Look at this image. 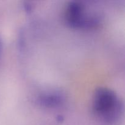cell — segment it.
Masks as SVG:
<instances>
[{
	"mask_svg": "<svg viewBox=\"0 0 125 125\" xmlns=\"http://www.w3.org/2000/svg\"><path fill=\"white\" fill-rule=\"evenodd\" d=\"M123 110V103L113 90L106 87H99L95 90L92 111L101 122L107 125L114 124L120 119Z\"/></svg>",
	"mask_w": 125,
	"mask_h": 125,
	"instance_id": "1",
	"label": "cell"
},
{
	"mask_svg": "<svg viewBox=\"0 0 125 125\" xmlns=\"http://www.w3.org/2000/svg\"><path fill=\"white\" fill-rule=\"evenodd\" d=\"M89 9L82 1H70L67 4L63 11L65 22L67 25L74 29H95L101 23V18L95 12H90Z\"/></svg>",
	"mask_w": 125,
	"mask_h": 125,
	"instance_id": "2",
	"label": "cell"
},
{
	"mask_svg": "<svg viewBox=\"0 0 125 125\" xmlns=\"http://www.w3.org/2000/svg\"><path fill=\"white\" fill-rule=\"evenodd\" d=\"M65 95L59 90H50L42 93L37 98L38 104L46 108H56L62 105L65 101Z\"/></svg>",
	"mask_w": 125,
	"mask_h": 125,
	"instance_id": "3",
	"label": "cell"
},
{
	"mask_svg": "<svg viewBox=\"0 0 125 125\" xmlns=\"http://www.w3.org/2000/svg\"><path fill=\"white\" fill-rule=\"evenodd\" d=\"M2 54V39H1V36H0V59L1 58Z\"/></svg>",
	"mask_w": 125,
	"mask_h": 125,
	"instance_id": "4",
	"label": "cell"
}]
</instances>
